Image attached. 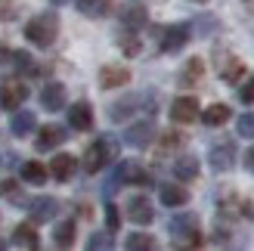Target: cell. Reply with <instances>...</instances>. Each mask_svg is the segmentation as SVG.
I'll use <instances>...</instances> for the list:
<instances>
[{
    "label": "cell",
    "instance_id": "35",
    "mask_svg": "<svg viewBox=\"0 0 254 251\" xmlns=\"http://www.w3.org/2000/svg\"><path fill=\"white\" fill-rule=\"evenodd\" d=\"M239 99L245 106H254V74H248L245 81H239Z\"/></svg>",
    "mask_w": 254,
    "mask_h": 251
},
{
    "label": "cell",
    "instance_id": "25",
    "mask_svg": "<svg viewBox=\"0 0 254 251\" xmlns=\"http://www.w3.org/2000/svg\"><path fill=\"white\" fill-rule=\"evenodd\" d=\"M201 78H205V62L195 56V59H189L186 65H183V71H180V87H195Z\"/></svg>",
    "mask_w": 254,
    "mask_h": 251
},
{
    "label": "cell",
    "instance_id": "2",
    "mask_svg": "<svg viewBox=\"0 0 254 251\" xmlns=\"http://www.w3.org/2000/svg\"><path fill=\"white\" fill-rule=\"evenodd\" d=\"M118 149H121L118 140H112L109 133H106V136H96V140L87 146V152H84V161H81L84 171H87V174H99V171L109 165V161L118 158Z\"/></svg>",
    "mask_w": 254,
    "mask_h": 251
},
{
    "label": "cell",
    "instance_id": "13",
    "mask_svg": "<svg viewBox=\"0 0 254 251\" xmlns=\"http://www.w3.org/2000/svg\"><path fill=\"white\" fill-rule=\"evenodd\" d=\"M127 217H130L136 227H149L152 220H155V211H152V202L146 195H133L130 202H127Z\"/></svg>",
    "mask_w": 254,
    "mask_h": 251
},
{
    "label": "cell",
    "instance_id": "38",
    "mask_svg": "<svg viewBox=\"0 0 254 251\" xmlns=\"http://www.w3.org/2000/svg\"><path fill=\"white\" fill-rule=\"evenodd\" d=\"M16 19V3L12 0H0V22H12Z\"/></svg>",
    "mask_w": 254,
    "mask_h": 251
},
{
    "label": "cell",
    "instance_id": "30",
    "mask_svg": "<svg viewBox=\"0 0 254 251\" xmlns=\"http://www.w3.org/2000/svg\"><path fill=\"white\" fill-rule=\"evenodd\" d=\"M118 47H121L124 56H139V50H143L136 31H130V28H124V34H118Z\"/></svg>",
    "mask_w": 254,
    "mask_h": 251
},
{
    "label": "cell",
    "instance_id": "15",
    "mask_svg": "<svg viewBox=\"0 0 254 251\" xmlns=\"http://www.w3.org/2000/svg\"><path fill=\"white\" fill-rule=\"evenodd\" d=\"M130 84V68L124 65H103L99 68V87L103 90H115V87H127Z\"/></svg>",
    "mask_w": 254,
    "mask_h": 251
},
{
    "label": "cell",
    "instance_id": "40",
    "mask_svg": "<svg viewBox=\"0 0 254 251\" xmlns=\"http://www.w3.org/2000/svg\"><path fill=\"white\" fill-rule=\"evenodd\" d=\"M245 168H248V171L254 174V146H251L248 152H245Z\"/></svg>",
    "mask_w": 254,
    "mask_h": 251
},
{
    "label": "cell",
    "instance_id": "9",
    "mask_svg": "<svg viewBox=\"0 0 254 251\" xmlns=\"http://www.w3.org/2000/svg\"><path fill=\"white\" fill-rule=\"evenodd\" d=\"M68 140V130L62 127V124H44L41 130L34 136V149L37 152H50V149H56Z\"/></svg>",
    "mask_w": 254,
    "mask_h": 251
},
{
    "label": "cell",
    "instance_id": "7",
    "mask_svg": "<svg viewBox=\"0 0 254 251\" xmlns=\"http://www.w3.org/2000/svg\"><path fill=\"white\" fill-rule=\"evenodd\" d=\"M118 19H121L124 28L139 31V28H146V25H149V9L139 3V0H127V3H121Z\"/></svg>",
    "mask_w": 254,
    "mask_h": 251
},
{
    "label": "cell",
    "instance_id": "1",
    "mask_svg": "<svg viewBox=\"0 0 254 251\" xmlns=\"http://www.w3.org/2000/svg\"><path fill=\"white\" fill-rule=\"evenodd\" d=\"M25 37H28V44L34 47H53V41L59 37V16L56 12H37V16L25 25Z\"/></svg>",
    "mask_w": 254,
    "mask_h": 251
},
{
    "label": "cell",
    "instance_id": "10",
    "mask_svg": "<svg viewBox=\"0 0 254 251\" xmlns=\"http://www.w3.org/2000/svg\"><path fill=\"white\" fill-rule=\"evenodd\" d=\"M198 99L195 96H177L174 103H171V121L177 124H192L198 118Z\"/></svg>",
    "mask_w": 254,
    "mask_h": 251
},
{
    "label": "cell",
    "instance_id": "28",
    "mask_svg": "<svg viewBox=\"0 0 254 251\" xmlns=\"http://www.w3.org/2000/svg\"><path fill=\"white\" fill-rule=\"evenodd\" d=\"M195 227H198V217H195V214H177V217H171V223H168L171 236H177V239H183V236L192 233Z\"/></svg>",
    "mask_w": 254,
    "mask_h": 251
},
{
    "label": "cell",
    "instance_id": "34",
    "mask_svg": "<svg viewBox=\"0 0 254 251\" xmlns=\"http://www.w3.org/2000/svg\"><path fill=\"white\" fill-rule=\"evenodd\" d=\"M183 143H186V136H183V133H177V130L161 133V152H174V149H180Z\"/></svg>",
    "mask_w": 254,
    "mask_h": 251
},
{
    "label": "cell",
    "instance_id": "24",
    "mask_svg": "<svg viewBox=\"0 0 254 251\" xmlns=\"http://www.w3.org/2000/svg\"><path fill=\"white\" fill-rule=\"evenodd\" d=\"M230 115H233V112H230V106H226V103H214V106H208L205 112H198V118L205 121L208 127H220V124L230 121Z\"/></svg>",
    "mask_w": 254,
    "mask_h": 251
},
{
    "label": "cell",
    "instance_id": "21",
    "mask_svg": "<svg viewBox=\"0 0 254 251\" xmlns=\"http://www.w3.org/2000/svg\"><path fill=\"white\" fill-rule=\"evenodd\" d=\"M74 171H78V158L74 155H56L53 161H50V174H53L56 180H71L74 177Z\"/></svg>",
    "mask_w": 254,
    "mask_h": 251
},
{
    "label": "cell",
    "instance_id": "42",
    "mask_svg": "<svg viewBox=\"0 0 254 251\" xmlns=\"http://www.w3.org/2000/svg\"><path fill=\"white\" fill-rule=\"evenodd\" d=\"M198 3H201V0H198Z\"/></svg>",
    "mask_w": 254,
    "mask_h": 251
},
{
    "label": "cell",
    "instance_id": "5",
    "mask_svg": "<svg viewBox=\"0 0 254 251\" xmlns=\"http://www.w3.org/2000/svg\"><path fill=\"white\" fill-rule=\"evenodd\" d=\"M236 158H239V152H236V143L233 140H220V143H214L208 149V161H211V168L217 171V174L233 171L236 168Z\"/></svg>",
    "mask_w": 254,
    "mask_h": 251
},
{
    "label": "cell",
    "instance_id": "4",
    "mask_svg": "<svg viewBox=\"0 0 254 251\" xmlns=\"http://www.w3.org/2000/svg\"><path fill=\"white\" fill-rule=\"evenodd\" d=\"M189 37H192V28L186 22H177L158 31V47H161V53H177V50H183L189 44Z\"/></svg>",
    "mask_w": 254,
    "mask_h": 251
},
{
    "label": "cell",
    "instance_id": "22",
    "mask_svg": "<svg viewBox=\"0 0 254 251\" xmlns=\"http://www.w3.org/2000/svg\"><path fill=\"white\" fill-rule=\"evenodd\" d=\"M198 158L195 155H180L174 161V177L177 180H183V183H189V180H195L198 177Z\"/></svg>",
    "mask_w": 254,
    "mask_h": 251
},
{
    "label": "cell",
    "instance_id": "6",
    "mask_svg": "<svg viewBox=\"0 0 254 251\" xmlns=\"http://www.w3.org/2000/svg\"><path fill=\"white\" fill-rule=\"evenodd\" d=\"M152 140H155V121L152 118L136 121L124 130V146H130V149H146Z\"/></svg>",
    "mask_w": 254,
    "mask_h": 251
},
{
    "label": "cell",
    "instance_id": "12",
    "mask_svg": "<svg viewBox=\"0 0 254 251\" xmlns=\"http://www.w3.org/2000/svg\"><path fill=\"white\" fill-rule=\"evenodd\" d=\"M28 208H31L28 214H31L34 223H50V220H56V214H59V202L53 195H37Z\"/></svg>",
    "mask_w": 254,
    "mask_h": 251
},
{
    "label": "cell",
    "instance_id": "8",
    "mask_svg": "<svg viewBox=\"0 0 254 251\" xmlns=\"http://www.w3.org/2000/svg\"><path fill=\"white\" fill-rule=\"evenodd\" d=\"M143 103L152 109V106H155V96H133V93H130V96L118 99V103L109 109V121H115V124H118V121H127V118H130V115H133V112L143 106Z\"/></svg>",
    "mask_w": 254,
    "mask_h": 251
},
{
    "label": "cell",
    "instance_id": "31",
    "mask_svg": "<svg viewBox=\"0 0 254 251\" xmlns=\"http://www.w3.org/2000/svg\"><path fill=\"white\" fill-rule=\"evenodd\" d=\"M124 245H127V251H152L158 242L152 239L149 233H133V236H127V242H124Z\"/></svg>",
    "mask_w": 254,
    "mask_h": 251
},
{
    "label": "cell",
    "instance_id": "3",
    "mask_svg": "<svg viewBox=\"0 0 254 251\" xmlns=\"http://www.w3.org/2000/svg\"><path fill=\"white\" fill-rule=\"evenodd\" d=\"M124 183H130V186H146L149 183V171L139 165V161H121V165L115 168V174L109 177V183H106V195H112L118 189V186H124Z\"/></svg>",
    "mask_w": 254,
    "mask_h": 251
},
{
    "label": "cell",
    "instance_id": "18",
    "mask_svg": "<svg viewBox=\"0 0 254 251\" xmlns=\"http://www.w3.org/2000/svg\"><path fill=\"white\" fill-rule=\"evenodd\" d=\"M41 106L47 112H62V106H65V87L56 84V81H50L41 90Z\"/></svg>",
    "mask_w": 254,
    "mask_h": 251
},
{
    "label": "cell",
    "instance_id": "33",
    "mask_svg": "<svg viewBox=\"0 0 254 251\" xmlns=\"http://www.w3.org/2000/svg\"><path fill=\"white\" fill-rule=\"evenodd\" d=\"M236 130H239V136H245V140H254V112H245V115L236 121Z\"/></svg>",
    "mask_w": 254,
    "mask_h": 251
},
{
    "label": "cell",
    "instance_id": "16",
    "mask_svg": "<svg viewBox=\"0 0 254 251\" xmlns=\"http://www.w3.org/2000/svg\"><path fill=\"white\" fill-rule=\"evenodd\" d=\"M34 127H37V118H34V112H25L22 106L12 112V118H9V133L12 136H31L34 133Z\"/></svg>",
    "mask_w": 254,
    "mask_h": 251
},
{
    "label": "cell",
    "instance_id": "17",
    "mask_svg": "<svg viewBox=\"0 0 254 251\" xmlns=\"http://www.w3.org/2000/svg\"><path fill=\"white\" fill-rule=\"evenodd\" d=\"M68 124L74 130H90L93 127V109H90L87 99H81V103H74L68 109Z\"/></svg>",
    "mask_w": 254,
    "mask_h": 251
},
{
    "label": "cell",
    "instance_id": "27",
    "mask_svg": "<svg viewBox=\"0 0 254 251\" xmlns=\"http://www.w3.org/2000/svg\"><path fill=\"white\" fill-rule=\"evenodd\" d=\"M47 168L41 165V161H22V180L31 183V186H44L47 183Z\"/></svg>",
    "mask_w": 254,
    "mask_h": 251
},
{
    "label": "cell",
    "instance_id": "11",
    "mask_svg": "<svg viewBox=\"0 0 254 251\" xmlns=\"http://www.w3.org/2000/svg\"><path fill=\"white\" fill-rule=\"evenodd\" d=\"M25 99H28V87H25L22 81H9L0 87V109H6V112H16Z\"/></svg>",
    "mask_w": 254,
    "mask_h": 251
},
{
    "label": "cell",
    "instance_id": "14",
    "mask_svg": "<svg viewBox=\"0 0 254 251\" xmlns=\"http://www.w3.org/2000/svg\"><path fill=\"white\" fill-rule=\"evenodd\" d=\"M217 74L226 84H239V81L245 78V62L239 59V56H233V53H223L220 62H217Z\"/></svg>",
    "mask_w": 254,
    "mask_h": 251
},
{
    "label": "cell",
    "instance_id": "23",
    "mask_svg": "<svg viewBox=\"0 0 254 251\" xmlns=\"http://www.w3.org/2000/svg\"><path fill=\"white\" fill-rule=\"evenodd\" d=\"M74 6L87 19H103L112 12V0H74Z\"/></svg>",
    "mask_w": 254,
    "mask_h": 251
},
{
    "label": "cell",
    "instance_id": "19",
    "mask_svg": "<svg viewBox=\"0 0 254 251\" xmlns=\"http://www.w3.org/2000/svg\"><path fill=\"white\" fill-rule=\"evenodd\" d=\"M158 198H161V205H168V208H183L189 202V192H186V186L161 183L158 186Z\"/></svg>",
    "mask_w": 254,
    "mask_h": 251
},
{
    "label": "cell",
    "instance_id": "26",
    "mask_svg": "<svg viewBox=\"0 0 254 251\" xmlns=\"http://www.w3.org/2000/svg\"><path fill=\"white\" fill-rule=\"evenodd\" d=\"M12 71L25 74V78H37V71H41V68L34 65V59H31L28 50H12Z\"/></svg>",
    "mask_w": 254,
    "mask_h": 251
},
{
    "label": "cell",
    "instance_id": "29",
    "mask_svg": "<svg viewBox=\"0 0 254 251\" xmlns=\"http://www.w3.org/2000/svg\"><path fill=\"white\" fill-rule=\"evenodd\" d=\"M53 245L56 248H71L74 245V220H62L53 230Z\"/></svg>",
    "mask_w": 254,
    "mask_h": 251
},
{
    "label": "cell",
    "instance_id": "39",
    "mask_svg": "<svg viewBox=\"0 0 254 251\" xmlns=\"http://www.w3.org/2000/svg\"><path fill=\"white\" fill-rule=\"evenodd\" d=\"M214 242L226 245V242H230V233H226V230H217V233H214Z\"/></svg>",
    "mask_w": 254,
    "mask_h": 251
},
{
    "label": "cell",
    "instance_id": "41",
    "mask_svg": "<svg viewBox=\"0 0 254 251\" xmlns=\"http://www.w3.org/2000/svg\"><path fill=\"white\" fill-rule=\"evenodd\" d=\"M53 3H56V6H59V3H65V0H53Z\"/></svg>",
    "mask_w": 254,
    "mask_h": 251
},
{
    "label": "cell",
    "instance_id": "32",
    "mask_svg": "<svg viewBox=\"0 0 254 251\" xmlns=\"http://www.w3.org/2000/svg\"><path fill=\"white\" fill-rule=\"evenodd\" d=\"M112 245H115V239H112V230H109V233H93L90 239H87V248H90V251H109Z\"/></svg>",
    "mask_w": 254,
    "mask_h": 251
},
{
    "label": "cell",
    "instance_id": "36",
    "mask_svg": "<svg viewBox=\"0 0 254 251\" xmlns=\"http://www.w3.org/2000/svg\"><path fill=\"white\" fill-rule=\"evenodd\" d=\"M0 195H3V198H12V202H25V198H22V192H19V183L16 180H0Z\"/></svg>",
    "mask_w": 254,
    "mask_h": 251
},
{
    "label": "cell",
    "instance_id": "20",
    "mask_svg": "<svg viewBox=\"0 0 254 251\" xmlns=\"http://www.w3.org/2000/svg\"><path fill=\"white\" fill-rule=\"evenodd\" d=\"M12 242L22 245V248H41V236H37V223L34 220H25L12 230Z\"/></svg>",
    "mask_w": 254,
    "mask_h": 251
},
{
    "label": "cell",
    "instance_id": "37",
    "mask_svg": "<svg viewBox=\"0 0 254 251\" xmlns=\"http://www.w3.org/2000/svg\"><path fill=\"white\" fill-rule=\"evenodd\" d=\"M106 227H109L112 233L121 230V211H118L115 205H106Z\"/></svg>",
    "mask_w": 254,
    "mask_h": 251
}]
</instances>
